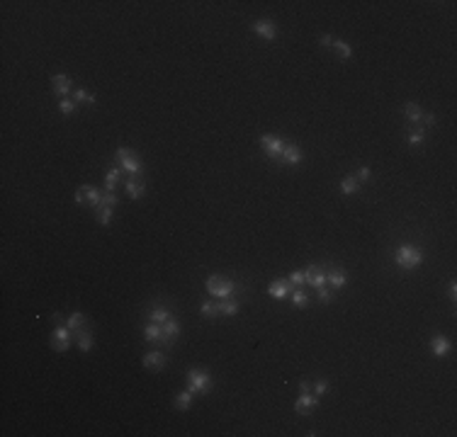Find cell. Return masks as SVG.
<instances>
[{
  "label": "cell",
  "instance_id": "6da1fadb",
  "mask_svg": "<svg viewBox=\"0 0 457 437\" xmlns=\"http://www.w3.org/2000/svg\"><path fill=\"white\" fill-rule=\"evenodd\" d=\"M205 287H207V292L212 294V297H217V299H236L238 292H241V287L236 284L234 279H226V277H219V274L207 277Z\"/></svg>",
  "mask_w": 457,
  "mask_h": 437
},
{
  "label": "cell",
  "instance_id": "7a4b0ae2",
  "mask_svg": "<svg viewBox=\"0 0 457 437\" xmlns=\"http://www.w3.org/2000/svg\"><path fill=\"white\" fill-rule=\"evenodd\" d=\"M394 262L402 267V270H416V267H421L423 265V250L416 246H409V243H404V246L397 248V253H394Z\"/></svg>",
  "mask_w": 457,
  "mask_h": 437
},
{
  "label": "cell",
  "instance_id": "3957f363",
  "mask_svg": "<svg viewBox=\"0 0 457 437\" xmlns=\"http://www.w3.org/2000/svg\"><path fill=\"white\" fill-rule=\"evenodd\" d=\"M212 386V374L207 369H190L187 372V389L194 394H205Z\"/></svg>",
  "mask_w": 457,
  "mask_h": 437
},
{
  "label": "cell",
  "instance_id": "277c9868",
  "mask_svg": "<svg viewBox=\"0 0 457 437\" xmlns=\"http://www.w3.org/2000/svg\"><path fill=\"white\" fill-rule=\"evenodd\" d=\"M71 338H73L71 328L66 323H56L54 335H51V347H54L56 352H66L71 347Z\"/></svg>",
  "mask_w": 457,
  "mask_h": 437
},
{
  "label": "cell",
  "instance_id": "5b68a950",
  "mask_svg": "<svg viewBox=\"0 0 457 437\" xmlns=\"http://www.w3.org/2000/svg\"><path fill=\"white\" fill-rule=\"evenodd\" d=\"M260 149H263L270 158L280 161V158H282V151H285V138L275 136V134H263V136H260Z\"/></svg>",
  "mask_w": 457,
  "mask_h": 437
},
{
  "label": "cell",
  "instance_id": "8992f818",
  "mask_svg": "<svg viewBox=\"0 0 457 437\" xmlns=\"http://www.w3.org/2000/svg\"><path fill=\"white\" fill-rule=\"evenodd\" d=\"M178 335H180V323H178L175 318H168L166 323H163V338H161V345H163V347H173L175 340H178Z\"/></svg>",
  "mask_w": 457,
  "mask_h": 437
},
{
  "label": "cell",
  "instance_id": "52a82bcc",
  "mask_svg": "<svg viewBox=\"0 0 457 437\" xmlns=\"http://www.w3.org/2000/svg\"><path fill=\"white\" fill-rule=\"evenodd\" d=\"M250 29L258 34V37H263V39H268V41H273L277 37V27H275V22L273 20H255L253 25H250Z\"/></svg>",
  "mask_w": 457,
  "mask_h": 437
},
{
  "label": "cell",
  "instance_id": "ba28073f",
  "mask_svg": "<svg viewBox=\"0 0 457 437\" xmlns=\"http://www.w3.org/2000/svg\"><path fill=\"white\" fill-rule=\"evenodd\" d=\"M119 163H122V170L129 173V178H141V175H144V163L139 161V156L134 153V151H132L126 158H122Z\"/></svg>",
  "mask_w": 457,
  "mask_h": 437
},
{
  "label": "cell",
  "instance_id": "9c48e42d",
  "mask_svg": "<svg viewBox=\"0 0 457 437\" xmlns=\"http://www.w3.org/2000/svg\"><path fill=\"white\" fill-rule=\"evenodd\" d=\"M51 88H54L56 95H61V100H63V97H69L71 88H73V81H71V76H66V73H56V76H51Z\"/></svg>",
  "mask_w": 457,
  "mask_h": 437
},
{
  "label": "cell",
  "instance_id": "30bf717a",
  "mask_svg": "<svg viewBox=\"0 0 457 437\" xmlns=\"http://www.w3.org/2000/svg\"><path fill=\"white\" fill-rule=\"evenodd\" d=\"M292 284L290 282H285V279H275L270 287H268V297H273V299H277V301H282V299H287L292 294Z\"/></svg>",
  "mask_w": 457,
  "mask_h": 437
},
{
  "label": "cell",
  "instance_id": "8fae6325",
  "mask_svg": "<svg viewBox=\"0 0 457 437\" xmlns=\"http://www.w3.org/2000/svg\"><path fill=\"white\" fill-rule=\"evenodd\" d=\"M319 406V396L316 394H302V396L294 401V410L299 413V415H306L309 410H314Z\"/></svg>",
  "mask_w": 457,
  "mask_h": 437
},
{
  "label": "cell",
  "instance_id": "7c38bea8",
  "mask_svg": "<svg viewBox=\"0 0 457 437\" xmlns=\"http://www.w3.org/2000/svg\"><path fill=\"white\" fill-rule=\"evenodd\" d=\"M326 284H331V289H343L348 284V274L341 267H331L326 270Z\"/></svg>",
  "mask_w": 457,
  "mask_h": 437
},
{
  "label": "cell",
  "instance_id": "4fadbf2b",
  "mask_svg": "<svg viewBox=\"0 0 457 437\" xmlns=\"http://www.w3.org/2000/svg\"><path fill=\"white\" fill-rule=\"evenodd\" d=\"M306 272V284H311L314 289H319L326 284V272L321 270V267H316V265H309L304 270Z\"/></svg>",
  "mask_w": 457,
  "mask_h": 437
},
{
  "label": "cell",
  "instance_id": "5bb4252c",
  "mask_svg": "<svg viewBox=\"0 0 457 437\" xmlns=\"http://www.w3.org/2000/svg\"><path fill=\"white\" fill-rule=\"evenodd\" d=\"M430 350H433V355L438 357V359H443V357L450 355L452 345H450V340H447V338H443V335H435V338L430 340Z\"/></svg>",
  "mask_w": 457,
  "mask_h": 437
},
{
  "label": "cell",
  "instance_id": "9a60e30c",
  "mask_svg": "<svg viewBox=\"0 0 457 437\" xmlns=\"http://www.w3.org/2000/svg\"><path fill=\"white\" fill-rule=\"evenodd\" d=\"M280 161L287 165H299V161H302V149L297 143H285V151H282V158Z\"/></svg>",
  "mask_w": 457,
  "mask_h": 437
},
{
  "label": "cell",
  "instance_id": "2e32d148",
  "mask_svg": "<svg viewBox=\"0 0 457 437\" xmlns=\"http://www.w3.org/2000/svg\"><path fill=\"white\" fill-rule=\"evenodd\" d=\"M66 326H69L71 333L76 335V333H81V330H85V328H90V323H88L85 314H81V311H73V314L69 316V321H66Z\"/></svg>",
  "mask_w": 457,
  "mask_h": 437
},
{
  "label": "cell",
  "instance_id": "e0dca14e",
  "mask_svg": "<svg viewBox=\"0 0 457 437\" xmlns=\"http://www.w3.org/2000/svg\"><path fill=\"white\" fill-rule=\"evenodd\" d=\"M144 367L163 369V367H166V355H163L161 350H151V352H146V355H144Z\"/></svg>",
  "mask_w": 457,
  "mask_h": 437
},
{
  "label": "cell",
  "instance_id": "ac0fdd59",
  "mask_svg": "<svg viewBox=\"0 0 457 437\" xmlns=\"http://www.w3.org/2000/svg\"><path fill=\"white\" fill-rule=\"evenodd\" d=\"M73 338L78 340V347H81V352H88V350H93V345H95V338H93V328H85V330H81V333H76Z\"/></svg>",
  "mask_w": 457,
  "mask_h": 437
},
{
  "label": "cell",
  "instance_id": "d6986e66",
  "mask_svg": "<svg viewBox=\"0 0 457 437\" xmlns=\"http://www.w3.org/2000/svg\"><path fill=\"white\" fill-rule=\"evenodd\" d=\"M146 190V185H144V178H129L126 180V194L132 197V199H139L141 194Z\"/></svg>",
  "mask_w": 457,
  "mask_h": 437
},
{
  "label": "cell",
  "instance_id": "ffe728a7",
  "mask_svg": "<svg viewBox=\"0 0 457 437\" xmlns=\"http://www.w3.org/2000/svg\"><path fill=\"white\" fill-rule=\"evenodd\" d=\"M122 180V168H110L105 173V192H114V187L119 185Z\"/></svg>",
  "mask_w": 457,
  "mask_h": 437
},
{
  "label": "cell",
  "instance_id": "44dd1931",
  "mask_svg": "<svg viewBox=\"0 0 457 437\" xmlns=\"http://www.w3.org/2000/svg\"><path fill=\"white\" fill-rule=\"evenodd\" d=\"M144 338H146V342H161V338H163V326L161 323H149V326L144 328Z\"/></svg>",
  "mask_w": 457,
  "mask_h": 437
},
{
  "label": "cell",
  "instance_id": "7402d4cb",
  "mask_svg": "<svg viewBox=\"0 0 457 437\" xmlns=\"http://www.w3.org/2000/svg\"><path fill=\"white\" fill-rule=\"evenodd\" d=\"M81 190L85 192V202L97 209V206H100V202H102V192L97 190V187H93V185H83Z\"/></svg>",
  "mask_w": 457,
  "mask_h": 437
},
{
  "label": "cell",
  "instance_id": "603a6c76",
  "mask_svg": "<svg viewBox=\"0 0 457 437\" xmlns=\"http://www.w3.org/2000/svg\"><path fill=\"white\" fill-rule=\"evenodd\" d=\"M192 401H194V391H180L178 396H175V408L178 410H187L190 406H192Z\"/></svg>",
  "mask_w": 457,
  "mask_h": 437
},
{
  "label": "cell",
  "instance_id": "cb8c5ba5",
  "mask_svg": "<svg viewBox=\"0 0 457 437\" xmlns=\"http://www.w3.org/2000/svg\"><path fill=\"white\" fill-rule=\"evenodd\" d=\"M290 299H292V304H294L297 309H306V306H309V297H306V292L302 287H294V289H292Z\"/></svg>",
  "mask_w": 457,
  "mask_h": 437
},
{
  "label": "cell",
  "instance_id": "d4e9b609",
  "mask_svg": "<svg viewBox=\"0 0 457 437\" xmlns=\"http://www.w3.org/2000/svg\"><path fill=\"white\" fill-rule=\"evenodd\" d=\"M168 318H170V311H168L166 306H156V309H151V314H149V321L151 323H166Z\"/></svg>",
  "mask_w": 457,
  "mask_h": 437
},
{
  "label": "cell",
  "instance_id": "484cf974",
  "mask_svg": "<svg viewBox=\"0 0 457 437\" xmlns=\"http://www.w3.org/2000/svg\"><path fill=\"white\" fill-rule=\"evenodd\" d=\"M219 314L222 316H236L238 314V301L236 299H219Z\"/></svg>",
  "mask_w": 457,
  "mask_h": 437
},
{
  "label": "cell",
  "instance_id": "4316f807",
  "mask_svg": "<svg viewBox=\"0 0 457 437\" xmlns=\"http://www.w3.org/2000/svg\"><path fill=\"white\" fill-rule=\"evenodd\" d=\"M358 190H360V182L355 180V175H348V178L341 180V192L343 194H355Z\"/></svg>",
  "mask_w": 457,
  "mask_h": 437
},
{
  "label": "cell",
  "instance_id": "83f0119b",
  "mask_svg": "<svg viewBox=\"0 0 457 437\" xmlns=\"http://www.w3.org/2000/svg\"><path fill=\"white\" fill-rule=\"evenodd\" d=\"M333 49H336V54L341 56V58H346V61L353 56V46L346 39H333Z\"/></svg>",
  "mask_w": 457,
  "mask_h": 437
},
{
  "label": "cell",
  "instance_id": "f1b7e54d",
  "mask_svg": "<svg viewBox=\"0 0 457 437\" xmlns=\"http://www.w3.org/2000/svg\"><path fill=\"white\" fill-rule=\"evenodd\" d=\"M404 114H406V119H409V122L418 124V122H421V117H423V109L418 107L416 102H409V105H406V109H404Z\"/></svg>",
  "mask_w": 457,
  "mask_h": 437
},
{
  "label": "cell",
  "instance_id": "f546056e",
  "mask_svg": "<svg viewBox=\"0 0 457 437\" xmlns=\"http://www.w3.org/2000/svg\"><path fill=\"white\" fill-rule=\"evenodd\" d=\"M112 209H114V206H97V224H100V226H110L112 224V218H114Z\"/></svg>",
  "mask_w": 457,
  "mask_h": 437
},
{
  "label": "cell",
  "instance_id": "4dcf8cb0",
  "mask_svg": "<svg viewBox=\"0 0 457 437\" xmlns=\"http://www.w3.org/2000/svg\"><path fill=\"white\" fill-rule=\"evenodd\" d=\"M200 311H202V316H207V318H217L219 316V301H205L200 306Z\"/></svg>",
  "mask_w": 457,
  "mask_h": 437
},
{
  "label": "cell",
  "instance_id": "1f68e13d",
  "mask_svg": "<svg viewBox=\"0 0 457 437\" xmlns=\"http://www.w3.org/2000/svg\"><path fill=\"white\" fill-rule=\"evenodd\" d=\"M287 282H290L292 287H304V284H306V272H304V270H294V272L287 277Z\"/></svg>",
  "mask_w": 457,
  "mask_h": 437
},
{
  "label": "cell",
  "instance_id": "d6a6232c",
  "mask_svg": "<svg viewBox=\"0 0 457 437\" xmlns=\"http://www.w3.org/2000/svg\"><path fill=\"white\" fill-rule=\"evenodd\" d=\"M58 109H61V114H73V112L78 109V102L71 100V97H63V100L58 102Z\"/></svg>",
  "mask_w": 457,
  "mask_h": 437
},
{
  "label": "cell",
  "instance_id": "836d02e7",
  "mask_svg": "<svg viewBox=\"0 0 457 437\" xmlns=\"http://www.w3.org/2000/svg\"><path fill=\"white\" fill-rule=\"evenodd\" d=\"M423 141H426V131L423 129H416V131H411L409 134V146H423Z\"/></svg>",
  "mask_w": 457,
  "mask_h": 437
},
{
  "label": "cell",
  "instance_id": "e575fe53",
  "mask_svg": "<svg viewBox=\"0 0 457 437\" xmlns=\"http://www.w3.org/2000/svg\"><path fill=\"white\" fill-rule=\"evenodd\" d=\"M76 102H85V105H95V95H90L88 90H83V88H78L76 90V97H73Z\"/></svg>",
  "mask_w": 457,
  "mask_h": 437
},
{
  "label": "cell",
  "instance_id": "d590c367",
  "mask_svg": "<svg viewBox=\"0 0 457 437\" xmlns=\"http://www.w3.org/2000/svg\"><path fill=\"white\" fill-rule=\"evenodd\" d=\"M316 297H319L321 304H331V301H333V292H331V289H326V284H323V287L316 289Z\"/></svg>",
  "mask_w": 457,
  "mask_h": 437
},
{
  "label": "cell",
  "instance_id": "8d00e7d4",
  "mask_svg": "<svg viewBox=\"0 0 457 437\" xmlns=\"http://www.w3.org/2000/svg\"><path fill=\"white\" fill-rule=\"evenodd\" d=\"M117 194L114 192H102V202H100V206H117Z\"/></svg>",
  "mask_w": 457,
  "mask_h": 437
},
{
  "label": "cell",
  "instance_id": "74e56055",
  "mask_svg": "<svg viewBox=\"0 0 457 437\" xmlns=\"http://www.w3.org/2000/svg\"><path fill=\"white\" fill-rule=\"evenodd\" d=\"M314 394H316V396H323V394H329V382H326V379H319V382L314 384Z\"/></svg>",
  "mask_w": 457,
  "mask_h": 437
},
{
  "label": "cell",
  "instance_id": "f35d334b",
  "mask_svg": "<svg viewBox=\"0 0 457 437\" xmlns=\"http://www.w3.org/2000/svg\"><path fill=\"white\" fill-rule=\"evenodd\" d=\"M370 175H372V173H370V168H360V170H358V175H355V180H358V182H367Z\"/></svg>",
  "mask_w": 457,
  "mask_h": 437
},
{
  "label": "cell",
  "instance_id": "ab89813d",
  "mask_svg": "<svg viewBox=\"0 0 457 437\" xmlns=\"http://www.w3.org/2000/svg\"><path fill=\"white\" fill-rule=\"evenodd\" d=\"M73 202H76V204H88V202H85V192L81 190V187H78V192L73 194Z\"/></svg>",
  "mask_w": 457,
  "mask_h": 437
},
{
  "label": "cell",
  "instance_id": "60d3db41",
  "mask_svg": "<svg viewBox=\"0 0 457 437\" xmlns=\"http://www.w3.org/2000/svg\"><path fill=\"white\" fill-rule=\"evenodd\" d=\"M129 153H132V149H126V146H122V149H117V153H114V158H117V161H122V158H126Z\"/></svg>",
  "mask_w": 457,
  "mask_h": 437
},
{
  "label": "cell",
  "instance_id": "b9f144b4",
  "mask_svg": "<svg viewBox=\"0 0 457 437\" xmlns=\"http://www.w3.org/2000/svg\"><path fill=\"white\" fill-rule=\"evenodd\" d=\"M319 44H321V46H333V37H331V34H321Z\"/></svg>",
  "mask_w": 457,
  "mask_h": 437
},
{
  "label": "cell",
  "instance_id": "7bdbcfd3",
  "mask_svg": "<svg viewBox=\"0 0 457 437\" xmlns=\"http://www.w3.org/2000/svg\"><path fill=\"white\" fill-rule=\"evenodd\" d=\"M421 122L426 124V126H433V124H435V114H423V117H421Z\"/></svg>",
  "mask_w": 457,
  "mask_h": 437
},
{
  "label": "cell",
  "instance_id": "ee69618b",
  "mask_svg": "<svg viewBox=\"0 0 457 437\" xmlns=\"http://www.w3.org/2000/svg\"><path fill=\"white\" fill-rule=\"evenodd\" d=\"M299 391H302V394H311V384L302 379V382H299Z\"/></svg>",
  "mask_w": 457,
  "mask_h": 437
},
{
  "label": "cell",
  "instance_id": "f6af8a7d",
  "mask_svg": "<svg viewBox=\"0 0 457 437\" xmlns=\"http://www.w3.org/2000/svg\"><path fill=\"white\" fill-rule=\"evenodd\" d=\"M447 294H450V299H452V301L457 299V284H455V282H450V287H447Z\"/></svg>",
  "mask_w": 457,
  "mask_h": 437
}]
</instances>
